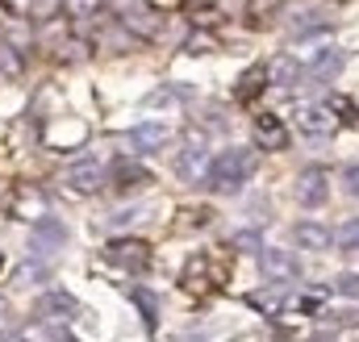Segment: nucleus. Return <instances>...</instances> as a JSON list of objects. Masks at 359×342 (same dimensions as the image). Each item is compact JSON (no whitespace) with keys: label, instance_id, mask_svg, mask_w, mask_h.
<instances>
[{"label":"nucleus","instance_id":"nucleus-22","mask_svg":"<svg viewBox=\"0 0 359 342\" xmlns=\"http://www.w3.org/2000/svg\"><path fill=\"white\" fill-rule=\"evenodd\" d=\"M205 221H213L209 209H184V213H180V226H188V230H196V226H205Z\"/></svg>","mask_w":359,"mask_h":342},{"label":"nucleus","instance_id":"nucleus-11","mask_svg":"<svg viewBox=\"0 0 359 342\" xmlns=\"http://www.w3.org/2000/svg\"><path fill=\"white\" fill-rule=\"evenodd\" d=\"M292 242H297L301 251H326V247L334 242V234H330L322 221H297V226H292Z\"/></svg>","mask_w":359,"mask_h":342},{"label":"nucleus","instance_id":"nucleus-13","mask_svg":"<svg viewBox=\"0 0 359 342\" xmlns=\"http://www.w3.org/2000/svg\"><path fill=\"white\" fill-rule=\"evenodd\" d=\"M113 184H117V192H134V188L151 184V171L134 159H121V163H113Z\"/></svg>","mask_w":359,"mask_h":342},{"label":"nucleus","instance_id":"nucleus-23","mask_svg":"<svg viewBox=\"0 0 359 342\" xmlns=\"http://www.w3.org/2000/svg\"><path fill=\"white\" fill-rule=\"evenodd\" d=\"M334 292H343V296H351V301H359V275H339Z\"/></svg>","mask_w":359,"mask_h":342},{"label":"nucleus","instance_id":"nucleus-21","mask_svg":"<svg viewBox=\"0 0 359 342\" xmlns=\"http://www.w3.org/2000/svg\"><path fill=\"white\" fill-rule=\"evenodd\" d=\"M96 8H100V0H67V13H72L76 21H84V17H96Z\"/></svg>","mask_w":359,"mask_h":342},{"label":"nucleus","instance_id":"nucleus-16","mask_svg":"<svg viewBox=\"0 0 359 342\" xmlns=\"http://www.w3.org/2000/svg\"><path fill=\"white\" fill-rule=\"evenodd\" d=\"M268 84V63H259V67H251L243 80H238V100H255L259 92Z\"/></svg>","mask_w":359,"mask_h":342},{"label":"nucleus","instance_id":"nucleus-9","mask_svg":"<svg viewBox=\"0 0 359 342\" xmlns=\"http://www.w3.org/2000/svg\"><path fill=\"white\" fill-rule=\"evenodd\" d=\"M297 125H301V134H309V138H326V134H334V113L326 109V104H301L297 109Z\"/></svg>","mask_w":359,"mask_h":342},{"label":"nucleus","instance_id":"nucleus-24","mask_svg":"<svg viewBox=\"0 0 359 342\" xmlns=\"http://www.w3.org/2000/svg\"><path fill=\"white\" fill-rule=\"evenodd\" d=\"M343 188H347L351 196H359V163H351V167L343 171Z\"/></svg>","mask_w":359,"mask_h":342},{"label":"nucleus","instance_id":"nucleus-25","mask_svg":"<svg viewBox=\"0 0 359 342\" xmlns=\"http://www.w3.org/2000/svg\"><path fill=\"white\" fill-rule=\"evenodd\" d=\"M38 338H72L63 326H38Z\"/></svg>","mask_w":359,"mask_h":342},{"label":"nucleus","instance_id":"nucleus-10","mask_svg":"<svg viewBox=\"0 0 359 342\" xmlns=\"http://www.w3.org/2000/svg\"><path fill=\"white\" fill-rule=\"evenodd\" d=\"M259 267H264V275L268 280H276V284H284V280H297L301 275V263L292 255H284V251H259Z\"/></svg>","mask_w":359,"mask_h":342},{"label":"nucleus","instance_id":"nucleus-17","mask_svg":"<svg viewBox=\"0 0 359 342\" xmlns=\"http://www.w3.org/2000/svg\"><path fill=\"white\" fill-rule=\"evenodd\" d=\"M334 242H339L347 255H359V217H351V221H343V226H339Z\"/></svg>","mask_w":359,"mask_h":342},{"label":"nucleus","instance_id":"nucleus-19","mask_svg":"<svg viewBox=\"0 0 359 342\" xmlns=\"http://www.w3.org/2000/svg\"><path fill=\"white\" fill-rule=\"evenodd\" d=\"M0 76H8V80L21 76V59H17V50L8 42H0Z\"/></svg>","mask_w":359,"mask_h":342},{"label":"nucleus","instance_id":"nucleus-6","mask_svg":"<svg viewBox=\"0 0 359 342\" xmlns=\"http://www.w3.org/2000/svg\"><path fill=\"white\" fill-rule=\"evenodd\" d=\"M104 259L117 263V267H134V271H142V267L151 263V247L138 242V238H117V242H109Z\"/></svg>","mask_w":359,"mask_h":342},{"label":"nucleus","instance_id":"nucleus-20","mask_svg":"<svg viewBox=\"0 0 359 342\" xmlns=\"http://www.w3.org/2000/svg\"><path fill=\"white\" fill-rule=\"evenodd\" d=\"M234 247H238V251H255V255H259V251H264L259 230H238V234H234Z\"/></svg>","mask_w":359,"mask_h":342},{"label":"nucleus","instance_id":"nucleus-1","mask_svg":"<svg viewBox=\"0 0 359 342\" xmlns=\"http://www.w3.org/2000/svg\"><path fill=\"white\" fill-rule=\"evenodd\" d=\"M251 175H255V151L230 146V151H222V155L205 167V184H209L213 192H238Z\"/></svg>","mask_w":359,"mask_h":342},{"label":"nucleus","instance_id":"nucleus-7","mask_svg":"<svg viewBox=\"0 0 359 342\" xmlns=\"http://www.w3.org/2000/svg\"><path fill=\"white\" fill-rule=\"evenodd\" d=\"M168 142H172V130H168L163 121H142V125L130 130V146H134L138 155H155V151H163Z\"/></svg>","mask_w":359,"mask_h":342},{"label":"nucleus","instance_id":"nucleus-12","mask_svg":"<svg viewBox=\"0 0 359 342\" xmlns=\"http://www.w3.org/2000/svg\"><path fill=\"white\" fill-rule=\"evenodd\" d=\"M255 138H259V146H268V151H284L288 146V130H284V121L280 117H255Z\"/></svg>","mask_w":359,"mask_h":342},{"label":"nucleus","instance_id":"nucleus-14","mask_svg":"<svg viewBox=\"0 0 359 342\" xmlns=\"http://www.w3.org/2000/svg\"><path fill=\"white\" fill-rule=\"evenodd\" d=\"M117 4V13H121V21L126 25H134V29H155V21H147L151 13H147V0H113Z\"/></svg>","mask_w":359,"mask_h":342},{"label":"nucleus","instance_id":"nucleus-8","mask_svg":"<svg viewBox=\"0 0 359 342\" xmlns=\"http://www.w3.org/2000/svg\"><path fill=\"white\" fill-rule=\"evenodd\" d=\"M67 188L72 192H100L104 188V167H100V159H80V163H72L67 167Z\"/></svg>","mask_w":359,"mask_h":342},{"label":"nucleus","instance_id":"nucleus-5","mask_svg":"<svg viewBox=\"0 0 359 342\" xmlns=\"http://www.w3.org/2000/svg\"><path fill=\"white\" fill-rule=\"evenodd\" d=\"M34 313H38V317H50V322H63V317H76L80 305H76L72 292H63V288H46V292L34 301Z\"/></svg>","mask_w":359,"mask_h":342},{"label":"nucleus","instance_id":"nucleus-2","mask_svg":"<svg viewBox=\"0 0 359 342\" xmlns=\"http://www.w3.org/2000/svg\"><path fill=\"white\" fill-rule=\"evenodd\" d=\"M330 200V175L322 167H305L297 175V205L305 209H322Z\"/></svg>","mask_w":359,"mask_h":342},{"label":"nucleus","instance_id":"nucleus-18","mask_svg":"<svg viewBox=\"0 0 359 342\" xmlns=\"http://www.w3.org/2000/svg\"><path fill=\"white\" fill-rule=\"evenodd\" d=\"M130 296H134V305L142 309L147 326H155V317H159V305H155V296H151V292H142V288H130Z\"/></svg>","mask_w":359,"mask_h":342},{"label":"nucleus","instance_id":"nucleus-4","mask_svg":"<svg viewBox=\"0 0 359 342\" xmlns=\"http://www.w3.org/2000/svg\"><path fill=\"white\" fill-rule=\"evenodd\" d=\"M67 247V226L63 221H55V217H46V221H38L34 226V234H29V251L34 255H59Z\"/></svg>","mask_w":359,"mask_h":342},{"label":"nucleus","instance_id":"nucleus-3","mask_svg":"<svg viewBox=\"0 0 359 342\" xmlns=\"http://www.w3.org/2000/svg\"><path fill=\"white\" fill-rule=\"evenodd\" d=\"M205 167H209V142L201 134H188V142L180 146V155H176V175L180 179H201Z\"/></svg>","mask_w":359,"mask_h":342},{"label":"nucleus","instance_id":"nucleus-15","mask_svg":"<svg viewBox=\"0 0 359 342\" xmlns=\"http://www.w3.org/2000/svg\"><path fill=\"white\" fill-rule=\"evenodd\" d=\"M343 71V55L339 50H318L313 59H309V76H318V80H330V76H339Z\"/></svg>","mask_w":359,"mask_h":342}]
</instances>
